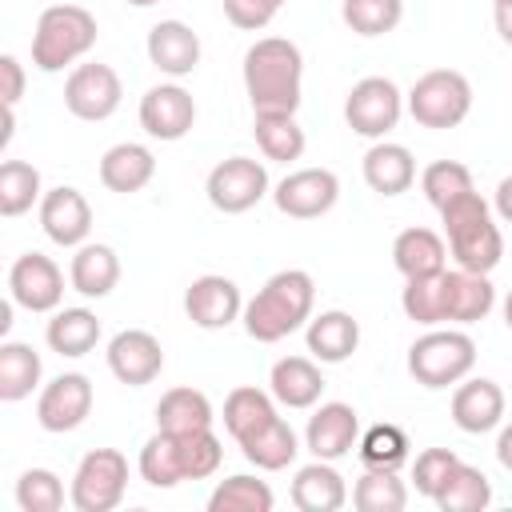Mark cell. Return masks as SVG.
<instances>
[{
    "mask_svg": "<svg viewBox=\"0 0 512 512\" xmlns=\"http://www.w3.org/2000/svg\"><path fill=\"white\" fill-rule=\"evenodd\" d=\"M360 440V416L352 404L344 400H328L320 404L312 416H308V428H304V448L316 456V460H340L356 448Z\"/></svg>",
    "mask_w": 512,
    "mask_h": 512,
    "instance_id": "e0dca14e",
    "label": "cell"
},
{
    "mask_svg": "<svg viewBox=\"0 0 512 512\" xmlns=\"http://www.w3.org/2000/svg\"><path fill=\"white\" fill-rule=\"evenodd\" d=\"M184 312H188V320H192L196 328L216 332V328H228V324L244 312V296H240L236 280L208 272V276H196V280L188 284V292H184Z\"/></svg>",
    "mask_w": 512,
    "mask_h": 512,
    "instance_id": "ac0fdd59",
    "label": "cell"
},
{
    "mask_svg": "<svg viewBox=\"0 0 512 512\" xmlns=\"http://www.w3.org/2000/svg\"><path fill=\"white\" fill-rule=\"evenodd\" d=\"M400 308L408 320H416L424 328H440L444 324V272L408 280L400 292Z\"/></svg>",
    "mask_w": 512,
    "mask_h": 512,
    "instance_id": "60d3db41",
    "label": "cell"
},
{
    "mask_svg": "<svg viewBox=\"0 0 512 512\" xmlns=\"http://www.w3.org/2000/svg\"><path fill=\"white\" fill-rule=\"evenodd\" d=\"M284 8V0H224V16L232 28L240 32H260L276 20V12Z\"/></svg>",
    "mask_w": 512,
    "mask_h": 512,
    "instance_id": "bcb514c9",
    "label": "cell"
},
{
    "mask_svg": "<svg viewBox=\"0 0 512 512\" xmlns=\"http://www.w3.org/2000/svg\"><path fill=\"white\" fill-rule=\"evenodd\" d=\"M96 16L80 4H48L32 32V64L40 72H64L96 44Z\"/></svg>",
    "mask_w": 512,
    "mask_h": 512,
    "instance_id": "277c9868",
    "label": "cell"
},
{
    "mask_svg": "<svg viewBox=\"0 0 512 512\" xmlns=\"http://www.w3.org/2000/svg\"><path fill=\"white\" fill-rule=\"evenodd\" d=\"M156 176V156L152 148L136 144V140H124V144H112L104 156H100V184L108 192H120V196H132L140 188H148Z\"/></svg>",
    "mask_w": 512,
    "mask_h": 512,
    "instance_id": "7402d4cb",
    "label": "cell"
},
{
    "mask_svg": "<svg viewBox=\"0 0 512 512\" xmlns=\"http://www.w3.org/2000/svg\"><path fill=\"white\" fill-rule=\"evenodd\" d=\"M456 464H460V456H456L452 448H424V452L416 456V464H412V484H416V492L428 496V500H436Z\"/></svg>",
    "mask_w": 512,
    "mask_h": 512,
    "instance_id": "f6af8a7d",
    "label": "cell"
},
{
    "mask_svg": "<svg viewBox=\"0 0 512 512\" xmlns=\"http://www.w3.org/2000/svg\"><path fill=\"white\" fill-rule=\"evenodd\" d=\"M452 420H456L460 432H472V436L492 432L504 420V392H500V384L488 380V376H472V380L464 376L456 384V392H452Z\"/></svg>",
    "mask_w": 512,
    "mask_h": 512,
    "instance_id": "ffe728a7",
    "label": "cell"
},
{
    "mask_svg": "<svg viewBox=\"0 0 512 512\" xmlns=\"http://www.w3.org/2000/svg\"><path fill=\"white\" fill-rule=\"evenodd\" d=\"M272 200L292 220H316L332 212V204L340 200V180L328 168H296L276 184Z\"/></svg>",
    "mask_w": 512,
    "mask_h": 512,
    "instance_id": "4fadbf2b",
    "label": "cell"
},
{
    "mask_svg": "<svg viewBox=\"0 0 512 512\" xmlns=\"http://www.w3.org/2000/svg\"><path fill=\"white\" fill-rule=\"evenodd\" d=\"M304 340H308V352L320 364H344L360 344V324L348 312L332 308V312H320V316L308 320Z\"/></svg>",
    "mask_w": 512,
    "mask_h": 512,
    "instance_id": "484cf974",
    "label": "cell"
},
{
    "mask_svg": "<svg viewBox=\"0 0 512 512\" xmlns=\"http://www.w3.org/2000/svg\"><path fill=\"white\" fill-rule=\"evenodd\" d=\"M40 352L24 340H4L0 344V400L16 404L24 396H32V388L40 384Z\"/></svg>",
    "mask_w": 512,
    "mask_h": 512,
    "instance_id": "1f68e13d",
    "label": "cell"
},
{
    "mask_svg": "<svg viewBox=\"0 0 512 512\" xmlns=\"http://www.w3.org/2000/svg\"><path fill=\"white\" fill-rule=\"evenodd\" d=\"M140 476L152 488H176L184 480V456H180V436L156 428V436L140 448Z\"/></svg>",
    "mask_w": 512,
    "mask_h": 512,
    "instance_id": "e575fe53",
    "label": "cell"
},
{
    "mask_svg": "<svg viewBox=\"0 0 512 512\" xmlns=\"http://www.w3.org/2000/svg\"><path fill=\"white\" fill-rule=\"evenodd\" d=\"M436 504H440L444 512H484V508L492 504V484H488V476H484L480 468H472V464L460 460V464L452 468L448 484L440 488Z\"/></svg>",
    "mask_w": 512,
    "mask_h": 512,
    "instance_id": "74e56055",
    "label": "cell"
},
{
    "mask_svg": "<svg viewBox=\"0 0 512 512\" xmlns=\"http://www.w3.org/2000/svg\"><path fill=\"white\" fill-rule=\"evenodd\" d=\"M240 452H244L248 464L264 468V472H280V468H288L296 460L300 440H296L292 424L284 416H276L272 424H264L260 432H252L248 440H240Z\"/></svg>",
    "mask_w": 512,
    "mask_h": 512,
    "instance_id": "d6a6232c",
    "label": "cell"
},
{
    "mask_svg": "<svg viewBox=\"0 0 512 512\" xmlns=\"http://www.w3.org/2000/svg\"><path fill=\"white\" fill-rule=\"evenodd\" d=\"M440 220H444V236H448V252L456 260V268H468V272H492L504 256V236L492 220V208L488 200L472 188V192H460L456 200H448L440 208Z\"/></svg>",
    "mask_w": 512,
    "mask_h": 512,
    "instance_id": "3957f363",
    "label": "cell"
},
{
    "mask_svg": "<svg viewBox=\"0 0 512 512\" xmlns=\"http://www.w3.org/2000/svg\"><path fill=\"white\" fill-rule=\"evenodd\" d=\"M496 216L504 220V224H512V176H504L500 184H496Z\"/></svg>",
    "mask_w": 512,
    "mask_h": 512,
    "instance_id": "c3c4849f",
    "label": "cell"
},
{
    "mask_svg": "<svg viewBox=\"0 0 512 512\" xmlns=\"http://www.w3.org/2000/svg\"><path fill=\"white\" fill-rule=\"evenodd\" d=\"M40 228L52 244L60 248H80L88 244V232H92V208L84 200L80 188H48L44 200H40Z\"/></svg>",
    "mask_w": 512,
    "mask_h": 512,
    "instance_id": "2e32d148",
    "label": "cell"
},
{
    "mask_svg": "<svg viewBox=\"0 0 512 512\" xmlns=\"http://www.w3.org/2000/svg\"><path fill=\"white\" fill-rule=\"evenodd\" d=\"M120 96H124L120 76L108 64H76L64 80V108L88 124L108 120L120 108Z\"/></svg>",
    "mask_w": 512,
    "mask_h": 512,
    "instance_id": "30bf717a",
    "label": "cell"
},
{
    "mask_svg": "<svg viewBox=\"0 0 512 512\" xmlns=\"http://www.w3.org/2000/svg\"><path fill=\"white\" fill-rule=\"evenodd\" d=\"M272 420H276V396L272 392L252 388V384H240V388L228 392V400H224V428H228V436L236 444L248 440L252 432H260Z\"/></svg>",
    "mask_w": 512,
    "mask_h": 512,
    "instance_id": "4dcf8cb0",
    "label": "cell"
},
{
    "mask_svg": "<svg viewBox=\"0 0 512 512\" xmlns=\"http://www.w3.org/2000/svg\"><path fill=\"white\" fill-rule=\"evenodd\" d=\"M408 112L420 128H456L472 112V84L456 68L424 72L408 92Z\"/></svg>",
    "mask_w": 512,
    "mask_h": 512,
    "instance_id": "8992f818",
    "label": "cell"
},
{
    "mask_svg": "<svg viewBox=\"0 0 512 512\" xmlns=\"http://www.w3.org/2000/svg\"><path fill=\"white\" fill-rule=\"evenodd\" d=\"M496 460L512 472V424H504V428H500V436H496Z\"/></svg>",
    "mask_w": 512,
    "mask_h": 512,
    "instance_id": "681fc988",
    "label": "cell"
},
{
    "mask_svg": "<svg viewBox=\"0 0 512 512\" xmlns=\"http://www.w3.org/2000/svg\"><path fill=\"white\" fill-rule=\"evenodd\" d=\"M196 124V100L180 84H156L140 96V128L152 140H184Z\"/></svg>",
    "mask_w": 512,
    "mask_h": 512,
    "instance_id": "5bb4252c",
    "label": "cell"
},
{
    "mask_svg": "<svg viewBox=\"0 0 512 512\" xmlns=\"http://www.w3.org/2000/svg\"><path fill=\"white\" fill-rule=\"evenodd\" d=\"M44 340L60 356H72V360L88 356L100 344V320L88 308H56L48 328H44Z\"/></svg>",
    "mask_w": 512,
    "mask_h": 512,
    "instance_id": "f1b7e54d",
    "label": "cell"
},
{
    "mask_svg": "<svg viewBox=\"0 0 512 512\" xmlns=\"http://www.w3.org/2000/svg\"><path fill=\"white\" fill-rule=\"evenodd\" d=\"M492 4H512V0H492Z\"/></svg>",
    "mask_w": 512,
    "mask_h": 512,
    "instance_id": "db71d44e",
    "label": "cell"
},
{
    "mask_svg": "<svg viewBox=\"0 0 512 512\" xmlns=\"http://www.w3.org/2000/svg\"><path fill=\"white\" fill-rule=\"evenodd\" d=\"M408 432L400 424H372L360 440H356V452H360V464L364 468H396L408 464Z\"/></svg>",
    "mask_w": 512,
    "mask_h": 512,
    "instance_id": "ab89813d",
    "label": "cell"
},
{
    "mask_svg": "<svg viewBox=\"0 0 512 512\" xmlns=\"http://www.w3.org/2000/svg\"><path fill=\"white\" fill-rule=\"evenodd\" d=\"M340 16L356 36H384L404 20V0H344Z\"/></svg>",
    "mask_w": 512,
    "mask_h": 512,
    "instance_id": "b9f144b4",
    "label": "cell"
},
{
    "mask_svg": "<svg viewBox=\"0 0 512 512\" xmlns=\"http://www.w3.org/2000/svg\"><path fill=\"white\" fill-rule=\"evenodd\" d=\"M444 260H448V248L432 228H404L392 240V264L404 280L436 276V272H444Z\"/></svg>",
    "mask_w": 512,
    "mask_h": 512,
    "instance_id": "83f0119b",
    "label": "cell"
},
{
    "mask_svg": "<svg viewBox=\"0 0 512 512\" xmlns=\"http://www.w3.org/2000/svg\"><path fill=\"white\" fill-rule=\"evenodd\" d=\"M124 4H132V8H148V4H156V0H124Z\"/></svg>",
    "mask_w": 512,
    "mask_h": 512,
    "instance_id": "f5cc1de1",
    "label": "cell"
},
{
    "mask_svg": "<svg viewBox=\"0 0 512 512\" xmlns=\"http://www.w3.org/2000/svg\"><path fill=\"white\" fill-rule=\"evenodd\" d=\"M92 412V380L84 372H60L36 396V424L44 432H76Z\"/></svg>",
    "mask_w": 512,
    "mask_h": 512,
    "instance_id": "7c38bea8",
    "label": "cell"
},
{
    "mask_svg": "<svg viewBox=\"0 0 512 512\" xmlns=\"http://www.w3.org/2000/svg\"><path fill=\"white\" fill-rule=\"evenodd\" d=\"M212 400L200 388H168L156 404V428L164 432H200L212 428Z\"/></svg>",
    "mask_w": 512,
    "mask_h": 512,
    "instance_id": "836d02e7",
    "label": "cell"
},
{
    "mask_svg": "<svg viewBox=\"0 0 512 512\" xmlns=\"http://www.w3.org/2000/svg\"><path fill=\"white\" fill-rule=\"evenodd\" d=\"M164 368V348L152 332L144 328H124L108 340V372L128 384V388H144L160 376Z\"/></svg>",
    "mask_w": 512,
    "mask_h": 512,
    "instance_id": "9a60e30c",
    "label": "cell"
},
{
    "mask_svg": "<svg viewBox=\"0 0 512 512\" xmlns=\"http://www.w3.org/2000/svg\"><path fill=\"white\" fill-rule=\"evenodd\" d=\"M316 284L304 268H284L244 304V332L260 344H276L312 320Z\"/></svg>",
    "mask_w": 512,
    "mask_h": 512,
    "instance_id": "7a4b0ae2",
    "label": "cell"
},
{
    "mask_svg": "<svg viewBox=\"0 0 512 512\" xmlns=\"http://www.w3.org/2000/svg\"><path fill=\"white\" fill-rule=\"evenodd\" d=\"M420 188H424L428 204L444 208V204L456 200L460 192H472V172H468V164H460V160H432V164L420 172Z\"/></svg>",
    "mask_w": 512,
    "mask_h": 512,
    "instance_id": "7bdbcfd3",
    "label": "cell"
},
{
    "mask_svg": "<svg viewBox=\"0 0 512 512\" xmlns=\"http://www.w3.org/2000/svg\"><path fill=\"white\" fill-rule=\"evenodd\" d=\"M16 504L24 512H60L64 508V484L48 468H28L16 480Z\"/></svg>",
    "mask_w": 512,
    "mask_h": 512,
    "instance_id": "ee69618b",
    "label": "cell"
},
{
    "mask_svg": "<svg viewBox=\"0 0 512 512\" xmlns=\"http://www.w3.org/2000/svg\"><path fill=\"white\" fill-rule=\"evenodd\" d=\"M68 284L88 300L108 296L120 284V256L108 244H80L68 264Z\"/></svg>",
    "mask_w": 512,
    "mask_h": 512,
    "instance_id": "4316f807",
    "label": "cell"
},
{
    "mask_svg": "<svg viewBox=\"0 0 512 512\" xmlns=\"http://www.w3.org/2000/svg\"><path fill=\"white\" fill-rule=\"evenodd\" d=\"M8 296L28 312H56L64 300V272L44 252H24L8 268Z\"/></svg>",
    "mask_w": 512,
    "mask_h": 512,
    "instance_id": "8fae6325",
    "label": "cell"
},
{
    "mask_svg": "<svg viewBox=\"0 0 512 512\" xmlns=\"http://www.w3.org/2000/svg\"><path fill=\"white\" fill-rule=\"evenodd\" d=\"M124 488H128V460L116 448H92L72 472L68 500L76 512H112L124 500Z\"/></svg>",
    "mask_w": 512,
    "mask_h": 512,
    "instance_id": "52a82bcc",
    "label": "cell"
},
{
    "mask_svg": "<svg viewBox=\"0 0 512 512\" xmlns=\"http://www.w3.org/2000/svg\"><path fill=\"white\" fill-rule=\"evenodd\" d=\"M304 56L284 36H264L244 52V92L252 112H296L300 108Z\"/></svg>",
    "mask_w": 512,
    "mask_h": 512,
    "instance_id": "6da1fadb",
    "label": "cell"
},
{
    "mask_svg": "<svg viewBox=\"0 0 512 512\" xmlns=\"http://www.w3.org/2000/svg\"><path fill=\"white\" fill-rule=\"evenodd\" d=\"M0 80H4V88H0L4 108H16V100L24 96V68H20V60L12 52L0 56Z\"/></svg>",
    "mask_w": 512,
    "mask_h": 512,
    "instance_id": "7dc6e473",
    "label": "cell"
},
{
    "mask_svg": "<svg viewBox=\"0 0 512 512\" xmlns=\"http://www.w3.org/2000/svg\"><path fill=\"white\" fill-rule=\"evenodd\" d=\"M496 308V288L484 272L444 268V324H476Z\"/></svg>",
    "mask_w": 512,
    "mask_h": 512,
    "instance_id": "44dd1931",
    "label": "cell"
},
{
    "mask_svg": "<svg viewBox=\"0 0 512 512\" xmlns=\"http://www.w3.org/2000/svg\"><path fill=\"white\" fill-rule=\"evenodd\" d=\"M44 200L40 172L28 160H4L0 164V216H24L32 204Z\"/></svg>",
    "mask_w": 512,
    "mask_h": 512,
    "instance_id": "8d00e7d4",
    "label": "cell"
},
{
    "mask_svg": "<svg viewBox=\"0 0 512 512\" xmlns=\"http://www.w3.org/2000/svg\"><path fill=\"white\" fill-rule=\"evenodd\" d=\"M288 496H292V504L300 512H336L348 500V484L332 468V460H312V464L296 468Z\"/></svg>",
    "mask_w": 512,
    "mask_h": 512,
    "instance_id": "603a6c76",
    "label": "cell"
},
{
    "mask_svg": "<svg viewBox=\"0 0 512 512\" xmlns=\"http://www.w3.org/2000/svg\"><path fill=\"white\" fill-rule=\"evenodd\" d=\"M360 172H364V184H368L372 192H380V196H400V192H408L412 180H416V160H412V152H408L404 144L376 140V144L364 152Z\"/></svg>",
    "mask_w": 512,
    "mask_h": 512,
    "instance_id": "cb8c5ba5",
    "label": "cell"
},
{
    "mask_svg": "<svg viewBox=\"0 0 512 512\" xmlns=\"http://www.w3.org/2000/svg\"><path fill=\"white\" fill-rule=\"evenodd\" d=\"M496 8V32L504 44H512V4H492Z\"/></svg>",
    "mask_w": 512,
    "mask_h": 512,
    "instance_id": "f907efd6",
    "label": "cell"
},
{
    "mask_svg": "<svg viewBox=\"0 0 512 512\" xmlns=\"http://www.w3.org/2000/svg\"><path fill=\"white\" fill-rule=\"evenodd\" d=\"M476 368V340L460 328H428L408 348V372L424 388H452Z\"/></svg>",
    "mask_w": 512,
    "mask_h": 512,
    "instance_id": "5b68a950",
    "label": "cell"
},
{
    "mask_svg": "<svg viewBox=\"0 0 512 512\" xmlns=\"http://www.w3.org/2000/svg\"><path fill=\"white\" fill-rule=\"evenodd\" d=\"M504 324H508V332H512V292L504 296Z\"/></svg>",
    "mask_w": 512,
    "mask_h": 512,
    "instance_id": "816d5d0a",
    "label": "cell"
},
{
    "mask_svg": "<svg viewBox=\"0 0 512 512\" xmlns=\"http://www.w3.org/2000/svg\"><path fill=\"white\" fill-rule=\"evenodd\" d=\"M352 504L360 512H400L408 504V488L396 468H364V476L352 484Z\"/></svg>",
    "mask_w": 512,
    "mask_h": 512,
    "instance_id": "d590c367",
    "label": "cell"
},
{
    "mask_svg": "<svg viewBox=\"0 0 512 512\" xmlns=\"http://www.w3.org/2000/svg\"><path fill=\"white\" fill-rule=\"evenodd\" d=\"M252 136H256L260 152L280 164L300 160L308 148L304 128L296 124V112H252Z\"/></svg>",
    "mask_w": 512,
    "mask_h": 512,
    "instance_id": "f546056e",
    "label": "cell"
},
{
    "mask_svg": "<svg viewBox=\"0 0 512 512\" xmlns=\"http://www.w3.org/2000/svg\"><path fill=\"white\" fill-rule=\"evenodd\" d=\"M204 192H208V204L216 212L240 216L268 196V168L252 156H228L208 172Z\"/></svg>",
    "mask_w": 512,
    "mask_h": 512,
    "instance_id": "9c48e42d",
    "label": "cell"
},
{
    "mask_svg": "<svg viewBox=\"0 0 512 512\" xmlns=\"http://www.w3.org/2000/svg\"><path fill=\"white\" fill-rule=\"evenodd\" d=\"M400 112H404V96L388 76L356 80L348 100H344V120L364 140H384L400 124Z\"/></svg>",
    "mask_w": 512,
    "mask_h": 512,
    "instance_id": "ba28073f",
    "label": "cell"
},
{
    "mask_svg": "<svg viewBox=\"0 0 512 512\" xmlns=\"http://www.w3.org/2000/svg\"><path fill=\"white\" fill-rule=\"evenodd\" d=\"M272 504V488L256 476H228L208 496V512H272Z\"/></svg>",
    "mask_w": 512,
    "mask_h": 512,
    "instance_id": "f35d334b",
    "label": "cell"
},
{
    "mask_svg": "<svg viewBox=\"0 0 512 512\" xmlns=\"http://www.w3.org/2000/svg\"><path fill=\"white\" fill-rule=\"evenodd\" d=\"M144 48H148L152 68H160L172 80L192 76L196 64H200V36L184 20H160V24H152Z\"/></svg>",
    "mask_w": 512,
    "mask_h": 512,
    "instance_id": "d6986e66",
    "label": "cell"
},
{
    "mask_svg": "<svg viewBox=\"0 0 512 512\" xmlns=\"http://www.w3.org/2000/svg\"><path fill=\"white\" fill-rule=\"evenodd\" d=\"M268 392L284 408H312L320 400V392H324V376H320L316 360H308V356H284L268 372Z\"/></svg>",
    "mask_w": 512,
    "mask_h": 512,
    "instance_id": "d4e9b609",
    "label": "cell"
}]
</instances>
